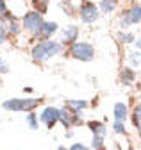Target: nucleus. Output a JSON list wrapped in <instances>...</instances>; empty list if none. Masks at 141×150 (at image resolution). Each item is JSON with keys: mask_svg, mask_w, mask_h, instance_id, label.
<instances>
[{"mask_svg": "<svg viewBox=\"0 0 141 150\" xmlns=\"http://www.w3.org/2000/svg\"><path fill=\"white\" fill-rule=\"evenodd\" d=\"M11 16H14L13 14V11L9 9V6H7V2H6V0H0V18H2V20H9V18Z\"/></svg>", "mask_w": 141, "mask_h": 150, "instance_id": "obj_22", "label": "nucleus"}, {"mask_svg": "<svg viewBox=\"0 0 141 150\" xmlns=\"http://www.w3.org/2000/svg\"><path fill=\"white\" fill-rule=\"evenodd\" d=\"M130 120H132L134 129L137 130V134L141 136V102L134 105V109H132V112H130Z\"/></svg>", "mask_w": 141, "mask_h": 150, "instance_id": "obj_16", "label": "nucleus"}, {"mask_svg": "<svg viewBox=\"0 0 141 150\" xmlns=\"http://www.w3.org/2000/svg\"><path fill=\"white\" fill-rule=\"evenodd\" d=\"M57 150H70V148H66V146H57Z\"/></svg>", "mask_w": 141, "mask_h": 150, "instance_id": "obj_30", "label": "nucleus"}, {"mask_svg": "<svg viewBox=\"0 0 141 150\" xmlns=\"http://www.w3.org/2000/svg\"><path fill=\"white\" fill-rule=\"evenodd\" d=\"M63 52V45L61 41H54V40H39L36 41L30 48V57L34 63H47L48 59L56 57Z\"/></svg>", "mask_w": 141, "mask_h": 150, "instance_id": "obj_1", "label": "nucleus"}, {"mask_svg": "<svg viewBox=\"0 0 141 150\" xmlns=\"http://www.w3.org/2000/svg\"><path fill=\"white\" fill-rule=\"evenodd\" d=\"M77 14L80 18V22L86 23V25H91L95 22H98L100 18V7L98 4L91 2V0H82L77 7Z\"/></svg>", "mask_w": 141, "mask_h": 150, "instance_id": "obj_5", "label": "nucleus"}, {"mask_svg": "<svg viewBox=\"0 0 141 150\" xmlns=\"http://www.w3.org/2000/svg\"><path fill=\"white\" fill-rule=\"evenodd\" d=\"M25 123L29 125V129L36 130V129H39V116L34 111H30V112H27V116H25Z\"/></svg>", "mask_w": 141, "mask_h": 150, "instance_id": "obj_19", "label": "nucleus"}, {"mask_svg": "<svg viewBox=\"0 0 141 150\" xmlns=\"http://www.w3.org/2000/svg\"><path fill=\"white\" fill-rule=\"evenodd\" d=\"M116 38H118V43H121V45H134V41H136V34L130 32V30H121L120 29Z\"/></svg>", "mask_w": 141, "mask_h": 150, "instance_id": "obj_17", "label": "nucleus"}, {"mask_svg": "<svg viewBox=\"0 0 141 150\" xmlns=\"http://www.w3.org/2000/svg\"><path fill=\"white\" fill-rule=\"evenodd\" d=\"M87 105V100H66V107L72 109L73 112H82Z\"/></svg>", "mask_w": 141, "mask_h": 150, "instance_id": "obj_18", "label": "nucleus"}, {"mask_svg": "<svg viewBox=\"0 0 141 150\" xmlns=\"http://www.w3.org/2000/svg\"><path fill=\"white\" fill-rule=\"evenodd\" d=\"M136 79H137V73L132 66H123L120 70V82L123 86H132L136 82Z\"/></svg>", "mask_w": 141, "mask_h": 150, "instance_id": "obj_10", "label": "nucleus"}, {"mask_svg": "<svg viewBox=\"0 0 141 150\" xmlns=\"http://www.w3.org/2000/svg\"><path fill=\"white\" fill-rule=\"evenodd\" d=\"M6 29H7V34L9 36H18V34H22V30H23L22 20H18L16 16H11L9 20L6 22Z\"/></svg>", "mask_w": 141, "mask_h": 150, "instance_id": "obj_13", "label": "nucleus"}, {"mask_svg": "<svg viewBox=\"0 0 141 150\" xmlns=\"http://www.w3.org/2000/svg\"><path fill=\"white\" fill-rule=\"evenodd\" d=\"M120 6V0H100L98 2V7H100V13L104 14H111L118 9Z\"/></svg>", "mask_w": 141, "mask_h": 150, "instance_id": "obj_15", "label": "nucleus"}, {"mask_svg": "<svg viewBox=\"0 0 141 150\" xmlns=\"http://www.w3.org/2000/svg\"><path fill=\"white\" fill-rule=\"evenodd\" d=\"M30 2H32V9L41 13V14H45L48 11V6H50V0H30Z\"/></svg>", "mask_w": 141, "mask_h": 150, "instance_id": "obj_20", "label": "nucleus"}, {"mask_svg": "<svg viewBox=\"0 0 141 150\" xmlns=\"http://www.w3.org/2000/svg\"><path fill=\"white\" fill-rule=\"evenodd\" d=\"M43 14L41 13H38V11H25L23 14H22V27H23V30L25 32H29V34H32V36H36L38 34V30L41 29V25H43Z\"/></svg>", "mask_w": 141, "mask_h": 150, "instance_id": "obj_6", "label": "nucleus"}, {"mask_svg": "<svg viewBox=\"0 0 141 150\" xmlns=\"http://www.w3.org/2000/svg\"><path fill=\"white\" fill-rule=\"evenodd\" d=\"M120 29L127 30L130 25H137L141 23V2H132L127 9H123V13L120 14Z\"/></svg>", "mask_w": 141, "mask_h": 150, "instance_id": "obj_4", "label": "nucleus"}, {"mask_svg": "<svg viewBox=\"0 0 141 150\" xmlns=\"http://www.w3.org/2000/svg\"><path fill=\"white\" fill-rule=\"evenodd\" d=\"M127 61H129V64H130L132 68H137V66L141 64V50H136V48H134V50L129 54Z\"/></svg>", "mask_w": 141, "mask_h": 150, "instance_id": "obj_21", "label": "nucleus"}, {"mask_svg": "<svg viewBox=\"0 0 141 150\" xmlns=\"http://www.w3.org/2000/svg\"><path fill=\"white\" fill-rule=\"evenodd\" d=\"M113 130L116 134H120V136H123L127 132V129H125V122H118V120H114V123H113Z\"/></svg>", "mask_w": 141, "mask_h": 150, "instance_id": "obj_25", "label": "nucleus"}, {"mask_svg": "<svg viewBox=\"0 0 141 150\" xmlns=\"http://www.w3.org/2000/svg\"><path fill=\"white\" fill-rule=\"evenodd\" d=\"M61 7H63V9H64V11H66V13H68L70 16H73V13H75V9H73L72 6H70V4L66 6V2H63V4H61Z\"/></svg>", "mask_w": 141, "mask_h": 150, "instance_id": "obj_28", "label": "nucleus"}, {"mask_svg": "<svg viewBox=\"0 0 141 150\" xmlns=\"http://www.w3.org/2000/svg\"><path fill=\"white\" fill-rule=\"evenodd\" d=\"M57 30H59V25H57L56 22L45 20L43 25H41V29L38 30V34L34 36V38H38V41H39V40H52V36H54Z\"/></svg>", "mask_w": 141, "mask_h": 150, "instance_id": "obj_9", "label": "nucleus"}, {"mask_svg": "<svg viewBox=\"0 0 141 150\" xmlns=\"http://www.w3.org/2000/svg\"><path fill=\"white\" fill-rule=\"evenodd\" d=\"M7 29H6V20H2L0 18V47H2L6 41H7Z\"/></svg>", "mask_w": 141, "mask_h": 150, "instance_id": "obj_24", "label": "nucleus"}, {"mask_svg": "<svg viewBox=\"0 0 141 150\" xmlns=\"http://www.w3.org/2000/svg\"><path fill=\"white\" fill-rule=\"evenodd\" d=\"M75 41H79V27L77 25H68L66 29H63L61 34V45L63 47H70Z\"/></svg>", "mask_w": 141, "mask_h": 150, "instance_id": "obj_8", "label": "nucleus"}, {"mask_svg": "<svg viewBox=\"0 0 141 150\" xmlns=\"http://www.w3.org/2000/svg\"><path fill=\"white\" fill-rule=\"evenodd\" d=\"M91 148H93V150H105L104 138H102V136H93V139H91Z\"/></svg>", "mask_w": 141, "mask_h": 150, "instance_id": "obj_23", "label": "nucleus"}, {"mask_svg": "<svg viewBox=\"0 0 141 150\" xmlns=\"http://www.w3.org/2000/svg\"><path fill=\"white\" fill-rule=\"evenodd\" d=\"M87 129H90L91 132H93V136H102V138L107 136V127H105L104 122L91 120V122H87Z\"/></svg>", "mask_w": 141, "mask_h": 150, "instance_id": "obj_14", "label": "nucleus"}, {"mask_svg": "<svg viewBox=\"0 0 141 150\" xmlns=\"http://www.w3.org/2000/svg\"><path fill=\"white\" fill-rule=\"evenodd\" d=\"M134 48H136V50H141V38H136V41H134Z\"/></svg>", "mask_w": 141, "mask_h": 150, "instance_id": "obj_29", "label": "nucleus"}, {"mask_svg": "<svg viewBox=\"0 0 141 150\" xmlns=\"http://www.w3.org/2000/svg\"><path fill=\"white\" fill-rule=\"evenodd\" d=\"M39 120L47 125V129H54L59 123V107H54V105L45 107L39 115Z\"/></svg>", "mask_w": 141, "mask_h": 150, "instance_id": "obj_7", "label": "nucleus"}, {"mask_svg": "<svg viewBox=\"0 0 141 150\" xmlns=\"http://www.w3.org/2000/svg\"><path fill=\"white\" fill-rule=\"evenodd\" d=\"M41 102H43L41 98H9L2 104V107L6 111H13V112H30Z\"/></svg>", "mask_w": 141, "mask_h": 150, "instance_id": "obj_3", "label": "nucleus"}, {"mask_svg": "<svg viewBox=\"0 0 141 150\" xmlns=\"http://www.w3.org/2000/svg\"><path fill=\"white\" fill-rule=\"evenodd\" d=\"M68 54H70V57H73L77 61L90 63V61L95 59L97 50H95V47L90 41H75L73 45L68 47Z\"/></svg>", "mask_w": 141, "mask_h": 150, "instance_id": "obj_2", "label": "nucleus"}, {"mask_svg": "<svg viewBox=\"0 0 141 150\" xmlns=\"http://www.w3.org/2000/svg\"><path fill=\"white\" fill-rule=\"evenodd\" d=\"M70 150H90L84 143H73L72 146H70Z\"/></svg>", "mask_w": 141, "mask_h": 150, "instance_id": "obj_27", "label": "nucleus"}, {"mask_svg": "<svg viewBox=\"0 0 141 150\" xmlns=\"http://www.w3.org/2000/svg\"><path fill=\"white\" fill-rule=\"evenodd\" d=\"M129 115H130V112H129V105L125 102H116L113 105V116H114V120L125 122L129 118Z\"/></svg>", "mask_w": 141, "mask_h": 150, "instance_id": "obj_12", "label": "nucleus"}, {"mask_svg": "<svg viewBox=\"0 0 141 150\" xmlns=\"http://www.w3.org/2000/svg\"><path fill=\"white\" fill-rule=\"evenodd\" d=\"M59 123H63L64 129H72L75 125V112L68 107L59 109Z\"/></svg>", "mask_w": 141, "mask_h": 150, "instance_id": "obj_11", "label": "nucleus"}, {"mask_svg": "<svg viewBox=\"0 0 141 150\" xmlns=\"http://www.w3.org/2000/svg\"><path fill=\"white\" fill-rule=\"evenodd\" d=\"M7 71H9V64L6 63L4 55H0V75H6Z\"/></svg>", "mask_w": 141, "mask_h": 150, "instance_id": "obj_26", "label": "nucleus"}]
</instances>
